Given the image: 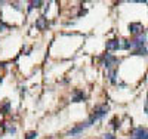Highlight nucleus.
Returning a JSON list of instances; mask_svg holds the SVG:
<instances>
[{
    "label": "nucleus",
    "instance_id": "obj_10",
    "mask_svg": "<svg viewBox=\"0 0 148 139\" xmlns=\"http://www.w3.org/2000/svg\"><path fill=\"white\" fill-rule=\"evenodd\" d=\"M132 47V42L126 40V39H123L121 40V49H125V50H129Z\"/></svg>",
    "mask_w": 148,
    "mask_h": 139
},
{
    "label": "nucleus",
    "instance_id": "obj_2",
    "mask_svg": "<svg viewBox=\"0 0 148 139\" xmlns=\"http://www.w3.org/2000/svg\"><path fill=\"white\" fill-rule=\"evenodd\" d=\"M130 139H148V129H145V127H136V129H133Z\"/></svg>",
    "mask_w": 148,
    "mask_h": 139
},
{
    "label": "nucleus",
    "instance_id": "obj_12",
    "mask_svg": "<svg viewBox=\"0 0 148 139\" xmlns=\"http://www.w3.org/2000/svg\"><path fill=\"white\" fill-rule=\"evenodd\" d=\"M108 77H110V81H111V83H116V71H114V70L110 71V75H108Z\"/></svg>",
    "mask_w": 148,
    "mask_h": 139
},
{
    "label": "nucleus",
    "instance_id": "obj_8",
    "mask_svg": "<svg viewBox=\"0 0 148 139\" xmlns=\"http://www.w3.org/2000/svg\"><path fill=\"white\" fill-rule=\"evenodd\" d=\"M84 99H86L84 92H82V90H76V92H74V95H73V102H82V101H84Z\"/></svg>",
    "mask_w": 148,
    "mask_h": 139
},
{
    "label": "nucleus",
    "instance_id": "obj_5",
    "mask_svg": "<svg viewBox=\"0 0 148 139\" xmlns=\"http://www.w3.org/2000/svg\"><path fill=\"white\" fill-rule=\"evenodd\" d=\"M116 62H119V59H117L116 56H113L111 53H105V55H104V62H102V65H104V67L110 68L113 64H116Z\"/></svg>",
    "mask_w": 148,
    "mask_h": 139
},
{
    "label": "nucleus",
    "instance_id": "obj_17",
    "mask_svg": "<svg viewBox=\"0 0 148 139\" xmlns=\"http://www.w3.org/2000/svg\"><path fill=\"white\" fill-rule=\"evenodd\" d=\"M5 27H6V25H5V24H3V22H2V21H0V31H2V30H3V28H5Z\"/></svg>",
    "mask_w": 148,
    "mask_h": 139
},
{
    "label": "nucleus",
    "instance_id": "obj_4",
    "mask_svg": "<svg viewBox=\"0 0 148 139\" xmlns=\"http://www.w3.org/2000/svg\"><path fill=\"white\" fill-rule=\"evenodd\" d=\"M145 43H147V37H145V34H141L135 40H132V47L133 49H141V47H145Z\"/></svg>",
    "mask_w": 148,
    "mask_h": 139
},
{
    "label": "nucleus",
    "instance_id": "obj_16",
    "mask_svg": "<svg viewBox=\"0 0 148 139\" xmlns=\"http://www.w3.org/2000/svg\"><path fill=\"white\" fill-rule=\"evenodd\" d=\"M145 112L148 114V98H147V102H145Z\"/></svg>",
    "mask_w": 148,
    "mask_h": 139
},
{
    "label": "nucleus",
    "instance_id": "obj_9",
    "mask_svg": "<svg viewBox=\"0 0 148 139\" xmlns=\"http://www.w3.org/2000/svg\"><path fill=\"white\" fill-rule=\"evenodd\" d=\"M132 55H138V56H144V55H148V50L147 47H141V49H135Z\"/></svg>",
    "mask_w": 148,
    "mask_h": 139
},
{
    "label": "nucleus",
    "instance_id": "obj_3",
    "mask_svg": "<svg viewBox=\"0 0 148 139\" xmlns=\"http://www.w3.org/2000/svg\"><path fill=\"white\" fill-rule=\"evenodd\" d=\"M127 28H129V33L130 34H135V36H141L142 34V30H144L141 22H130L127 25Z\"/></svg>",
    "mask_w": 148,
    "mask_h": 139
},
{
    "label": "nucleus",
    "instance_id": "obj_11",
    "mask_svg": "<svg viewBox=\"0 0 148 139\" xmlns=\"http://www.w3.org/2000/svg\"><path fill=\"white\" fill-rule=\"evenodd\" d=\"M40 5H43L42 2H31L30 6H28V12H31L34 8H40Z\"/></svg>",
    "mask_w": 148,
    "mask_h": 139
},
{
    "label": "nucleus",
    "instance_id": "obj_7",
    "mask_svg": "<svg viewBox=\"0 0 148 139\" xmlns=\"http://www.w3.org/2000/svg\"><path fill=\"white\" fill-rule=\"evenodd\" d=\"M36 27L39 28V30H46L47 28V19L42 15V16H39V19L36 21Z\"/></svg>",
    "mask_w": 148,
    "mask_h": 139
},
{
    "label": "nucleus",
    "instance_id": "obj_6",
    "mask_svg": "<svg viewBox=\"0 0 148 139\" xmlns=\"http://www.w3.org/2000/svg\"><path fill=\"white\" fill-rule=\"evenodd\" d=\"M121 49V40H110L107 42V50H119Z\"/></svg>",
    "mask_w": 148,
    "mask_h": 139
},
{
    "label": "nucleus",
    "instance_id": "obj_14",
    "mask_svg": "<svg viewBox=\"0 0 148 139\" xmlns=\"http://www.w3.org/2000/svg\"><path fill=\"white\" fill-rule=\"evenodd\" d=\"M102 139H116V138L111 135V133H105V135L102 136Z\"/></svg>",
    "mask_w": 148,
    "mask_h": 139
},
{
    "label": "nucleus",
    "instance_id": "obj_15",
    "mask_svg": "<svg viewBox=\"0 0 148 139\" xmlns=\"http://www.w3.org/2000/svg\"><path fill=\"white\" fill-rule=\"evenodd\" d=\"M3 111H6V112L9 111V102H6V104H5V107H3Z\"/></svg>",
    "mask_w": 148,
    "mask_h": 139
},
{
    "label": "nucleus",
    "instance_id": "obj_13",
    "mask_svg": "<svg viewBox=\"0 0 148 139\" xmlns=\"http://www.w3.org/2000/svg\"><path fill=\"white\" fill-rule=\"evenodd\" d=\"M34 138H37V132H30V133H27V138H25V139H34Z\"/></svg>",
    "mask_w": 148,
    "mask_h": 139
},
{
    "label": "nucleus",
    "instance_id": "obj_1",
    "mask_svg": "<svg viewBox=\"0 0 148 139\" xmlns=\"http://www.w3.org/2000/svg\"><path fill=\"white\" fill-rule=\"evenodd\" d=\"M110 110V107L107 105V104H104V105H99V107H96L95 110H93V114L89 117V121L90 123H95L96 120H99V118H102L105 114H107V111Z\"/></svg>",
    "mask_w": 148,
    "mask_h": 139
}]
</instances>
